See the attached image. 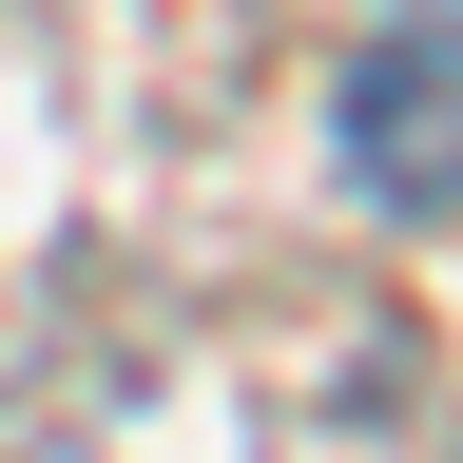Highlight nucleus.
Returning a JSON list of instances; mask_svg holds the SVG:
<instances>
[{"instance_id":"obj_1","label":"nucleus","mask_w":463,"mask_h":463,"mask_svg":"<svg viewBox=\"0 0 463 463\" xmlns=\"http://www.w3.org/2000/svg\"><path fill=\"white\" fill-rule=\"evenodd\" d=\"M347 174H367L386 213L463 194V0H405V20L347 58Z\"/></svg>"}]
</instances>
